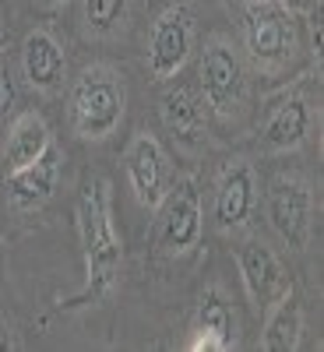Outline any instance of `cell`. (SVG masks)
I'll list each match as a JSON object with an SVG mask.
<instances>
[{"instance_id":"1","label":"cell","mask_w":324,"mask_h":352,"mask_svg":"<svg viewBox=\"0 0 324 352\" xmlns=\"http://www.w3.org/2000/svg\"><path fill=\"white\" fill-rule=\"evenodd\" d=\"M74 219H78V243H81V261H85V289L78 296L64 300V307H88L109 296L113 285L120 282V268H124V236L116 229L113 184L106 176L92 173L81 180Z\"/></svg>"},{"instance_id":"2","label":"cell","mask_w":324,"mask_h":352,"mask_svg":"<svg viewBox=\"0 0 324 352\" xmlns=\"http://www.w3.org/2000/svg\"><path fill=\"white\" fill-rule=\"evenodd\" d=\"M237 32L247 67L264 78H285L296 71L303 36L296 14L282 0H237Z\"/></svg>"},{"instance_id":"3","label":"cell","mask_w":324,"mask_h":352,"mask_svg":"<svg viewBox=\"0 0 324 352\" xmlns=\"http://www.w3.org/2000/svg\"><path fill=\"white\" fill-rule=\"evenodd\" d=\"M127 116V78L113 64H88L71 85L67 120L81 141H109Z\"/></svg>"},{"instance_id":"4","label":"cell","mask_w":324,"mask_h":352,"mask_svg":"<svg viewBox=\"0 0 324 352\" xmlns=\"http://www.w3.org/2000/svg\"><path fill=\"white\" fill-rule=\"evenodd\" d=\"M197 92L208 106V116L222 127H240L250 109V67L240 46L222 32L204 39L197 60Z\"/></svg>"},{"instance_id":"5","label":"cell","mask_w":324,"mask_h":352,"mask_svg":"<svg viewBox=\"0 0 324 352\" xmlns=\"http://www.w3.org/2000/svg\"><path fill=\"white\" fill-rule=\"evenodd\" d=\"M317 124H321V109L314 102V92L303 81H296V85L282 88V92H275L264 102L261 124H257V144H261V152H268V155L300 152L314 138Z\"/></svg>"},{"instance_id":"6","label":"cell","mask_w":324,"mask_h":352,"mask_svg":"<svg viewBox=\"0 0 324 352\" xmlns=\"http://www.w3.org/2000/svg\"><path fill=\"white\" fill-rule=\"evenodd\" d=\"M314 212L317 197L310 176L300 169H279L268 190H264V215H268L272 232L289 247V250H307L314 236Z\"/></svg>"},{"instance_id":"7","label":"cell","mask_w":324,"mask_h":352,"mask_svg":"<svg viewBox=\"0 0 324 352\" xmlns=\"http://www.w3.org/2000/svg\"><path fill=\"white\" fill-rule=\"evenodd\" d=\"M152 222V247L159 257H187L201 247L204 236V204L197 180H173L166 197L155 204Z\"/></svg>"},{"instance_id":"8","label":"cell","mask_w":324,"mask_h":352,"mask_svg":"<svg viewBox=\"0 0 324 352\" xmlns=\"http://www.w3.org/2000/svg\"><path fill=\"white\" fill-rule=\"evenodd\" d=\"M261 204V184H257V169L250 159L237 155L226 159L222 169L215 173V194H212V219L222 236L244 232Z\"/></svg>"},{"instance_id":"9","label":"cell","mask_w":324,"mask_h":352,"mask_svg":"<svg viewBox=\"0 0 324 352\" xmlns=\"http://www.w3.org/2000/svg\"><path fill=\"white\" fill-rule=\"evenodd\" d=\"M124 176L131 197L141 204L144 212H152L155 204L166 197V190L173 187V159L166 152V144L159 141V134H152L149 127H138L124 148Z\"/></svg>"},{"instance_id":"10","label":"cell","mask_w":324,"mask_h":352,"mask_svg":"<svg viewBox=\"0 0 324 352\" xmlns=\"http://www.w3.org/2000/svg\"><path fill=\"white\" fill-rule=\"evenodd\" d=\"M194 36H197V25H194V11L187 4H169L152 21L149 53H144L152 81H173L184 71V64L194 53Z\"/></svg>"},{"instance_id":"11","label":"cell","mask_w":324,"mask_h":352,"mask_svg":"<svg viewBox=\"0 0 324 352\" xmlns=\"http://www.w3.org/2000/svg\"><path fill=\"white\" fill-rule=\"evenodd\" d=\"M159 116H162V127L166 134L173 138V144L187 155H197L204 152L208 144V106H204L197 85H187V81H176L169 85L162 99H159Z\"/></svg>"},{"instance_id":"12","label":"cell","mask_w":324,"mask_h":352,"mask_svg":"<svg viewBox=\"0 0 324 352\" xmlns=\"http://www.w3.org/2000/svg\"><path fill=\"white\" fill-rule=\"evenodd\" d=\"M237 268H240L244 292H247V300H250V307L257 314H264L275 300H282L285 292L292 289L279 254L264 240H244L237 247Z\"/></svg>"},{"instance_id":"13","label":"cell","mask_w":324,"mask_h":352,"mask_svg":"<svg viewBox=\"0 0 324 352\" xmlns=\"http://www.w3.org/2000/svg\"><path fill=\"white\" fill-rule=\"evenodd\" d=\"M18 67L25 85L39 96H56L67 81V56L64 46L56 43L53 32L46 28H32L21 43V56H18Z\"/></svg>"},{"instance_id":"14","label":"cell","mask_w":324,"mask_h":352,"mask_svg":"<svg viewBox=\"0 0 324 352\" xmlns=\"http://www.w3.org/2000/svg\"><path fill=\"white\" fill-rule=\"evenodd\" d=\"M61 169H64V155L50 148L43 159L28 162L21 169H11L8 173V201L18 215H32L39 208L53 201L56 194V184H61Z\"/></svg>"},{"instance_id":"15","label":"cell","mask_w":324,"mask_h":352,"mask_svg":"<svg viewBox=\"0 0 324 352\" xmlns=\"http://www.w3.org/2000/svg\"><path fill=\"white\" fill-rule=\"evenodd\" d=\"M50 148H53V134H50L46 116L36 109H21L8 124L4 144H0V159H4V169L11 173V169H21L28 162L43 159Z\"/></svg>"},{"instance_id":"16","label":"cell","mask_w":324,"mask_h":352,"mask_svg":"<svg viewBox=\"0 0 324 352\" xmlns=\"http://www.w3.org/2000/svg\"><path fill=\"white\" fill-rule=\"evenodd\" d=\"M237 345V314L219 289H208L197 307L194 338L187 342L191 352H226Z\"/></svg>"},{"instance_id":"17","label":"cell","mask_w":324,"mask_h":352,"mask_svg":"<svg viewBox=\"0 0 324 352\" xmlns=\"http://www.w3.org/2000/svg\"><path fill=\"white\" fill-rule=\"evenodd\" d=\"M300 338H303V307L289 289L282 300H275L268 310H264L261 349L264 352H296Z\"/></svg>"},{"instance_id":"18","label":"cell","mask_w":324,"mask_h":352,"mask_svg":"<svg viewBox=\"0 0 324 352\" xmlns=\"http://www.w3.org/2000/svg\"><path fill=\"white\" fill-rule=\"evenodd\" d=\"M131 18V0H81V25L92 39L116 36Z\"/></svg>"},{"instance_id":"19","label":"cell","mask_w":324,"mask_h":352,"mask_svg":"<svg viewBox=\"0 0 324 352\" xmlns=\"http://www.w3.org/2000/svg\"><path fill=\"white\" fill-rule=\"evenodd\" d=\"M14 99H18V92L11 81V67L4 64V53H0V116H8L14 109Z\"/></svg>"},{"instance_id":"20","label":"cell","mask_w":324,"mask_h":352,"mask_svg":"<svg viewBox=\"0 0 324 352\" xmlns=\"http://www.w3.org/2000/svg\"><path fill=\"white\" fill-rule=\"evenodd\" d=\"M18 349H25L21 331H18L14 320H11L4 310H0V352H18Z\"/></svg>"},{"instance_id":"21","label":"cell","mask_w":324,"mask_h":352,"mask_svg":"<svg viewBox=\"0 0 324 352\" xmlns=\"http://www.w3.org/2000/svg\"><path fill=\"white\" fill-rule=\"evenodd\" d=\"M303 25H307V53L321 64V8H314L310 14H303Z\"/></svg>"},{"instance_id":"22","label":"cell","mask_w":324,"mask_h":352,"mask_svg":"<svg viewBox=\"0 0 324 352\" xmlns=\"http://www.w3.org/2000/svg\"><path fill=\"white\" fill-rule=\"evenodd\" d=\"M282 4H285L292 14H310L314 8H321V0H282Z\"/></svg>"},{"instance_id":"23","label":"cell","mask_w":324,"mask_h":352,"mask_svg":"<svg viewBox=\"0 0 324 352\" xmlns=\"http://www.w3.org/2000/svg\"><path fill=\"white\" fill-rule=\"evenodd\" d=\"M39 4H43V8H50V11H61V8H67V4H71V0H39Z\"/></svg>"},{"instance_id":"24","label":"cell","mask_w":324,"mask_h":352,"mask_svg":"<svg viewBox=\"0 0 324 352\" xmlns=\"http://www.w3.org/2000/svg\"><path fill=\"white\" fill-rule=\"evenodd\" d=\"M4 39H8V32H4V18H0V53H4Z\"/></svg>"}]
</instances>
